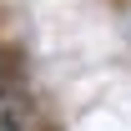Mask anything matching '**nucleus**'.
Returning <instances> with one entry per match:
<instances>
[{"label": "nucleus", "instance_id": "1", "mask_svg": "<svg viewBox=\"0 0 131 131\" xmlns=\"http://www.w3.org/2000/svg\"><path fill=\"white\" fill-rule=\"evenodd\" d=\"M5 71H10V56H5V46H0V86H5Z\"/></svg>", "mask_w": 131, "mask_h": 131}]
</instances>
